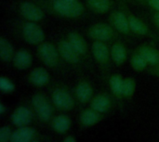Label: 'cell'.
I'll list each match as a JSON object with an SVG mask.
<instances>
[{
	"label": "cell",
	"instance_id": "ba28073f",
	"mask_svg": "<svg viewBox=\"0 0 159 142\" xmlns=\"http://www.w3.org/2000/svg\"><path fill=\"white\" fill-rule=\"evenodd\" d=\"M35 118V114L32 106L20 104L15 108L10 114V122L15 127L31 126Z\"/></svg>",
	"mask_w": 159,
	"mask_h": 142
},
{
	"label": "cell",
	"instance_id": "7402d4cb",
	"mask_svg": "<svg viewBox=\"0 0 159 142\" xmlns=\"http://www.w3.org/2000/svg\"><path fill=\"white\" fill-rule=\"evenodd\" d=\"M148 62L150 67L159 64V50L149 44H142L136 49Z\"/></svg>",
	"mask_w": 159,
	"mask_h": 142
},
{
	"label": "cell",
	"instance_id": "30bf717a",
	"mask_svg": "<svg viewBox=\"0 0 159 142\" xmlns=\"http://www.w3.org/2000/svg\"><path fill=\"white\" fill-rule=\"evenodd\" d=\"M106 115L101 113L91 107L83 109L78 115V126L80 130H85L90 127H93L105 119Z\"/></svg>",
	"mask_w": 159,
	"mask_h": 142
},
{
	"label": "cell",
	"instance_id": "4316f807",
	"mask_svg": "<svg viewBox=\"0 0 159 142\" xmlns=\"http://www.w3.org/2000/svg\"><path fill=\"white\" fill-rule=\"evenodd\" d=\"M136 91V80L130 76L124 78V86H123V94L124 99L126 100L130 101Z\"/></svg>",
	"mask_w": 159,
	"mask_h": 142
},
{
	"label": "cell",
	"instance_id": "ac0fdd59",
	"mask_svg": "<svg viewBox=\"0 0 159 142\" xmlns=\"http://www.w3.org/2000/svg\"><path fill=\"white\" fill-rule=\"evenodd\" d=\"M39 132L31 126L16 127L13 130L10 142H31L34 140L40 139Z\"/></svg>",
	"mask_w": 159,
	"mask_h": 142
},
{
	"label": "cell",
	"instance_id": "9a60e30c",
	"mask_svg": "<svg viewBox=\"0 0 159 142\" xmlns=\"http://www.w3.org/2000/svg\"><path fill=\"white\" fill-rule=\"evenodd\" d=\"M109 24H111L120 33H123L126 35L132 34L127 14L123 9L114 10L110 13Z\"/></svg>",
	"mask_w": 159,
	"mask_h": 142
},
{
	"label": "cell",
	"instance_id": "f546056e",
	"mask_svg": "<svg viewBox=\"0 0 159 142\" xmlns=\"http://www.w3.org/2000/svg\"><path fill=\"white\" fill-rule=\"evenodd\" d=\"M143 5H145L149 7L150 8L159 12V0H138Z\"/></svg>",
	"mask_w": 159,
	"mask_h": 142
},
{
	"label": "cell",
	"instance_id": "52a82bcc",
	"mask_svg": "<svg viewBox=\"0 0 159 142\" xmlns=\"http://www.w3.org/2000/svg\"><path fill=\"white\" fill-rule=\"evenodd\" d=\"M20 34L23 40L30 44L38 46L45 41V33L43 29L34 21H25L20 25Z\"/></svg>",
	"mask_w": 159,
	"mask_h": 142
},
{
	"label": "cell",
	"instance_id": "ffe728a7",
	"mask_svg": "<svg viewBox=\"0 0 159 142\" xmlns=\"http://www.w3.org/2000/svg\"><path fill=\"white\" fill-rule=\"evenodd\" d=\"M66 39L70 42L76 52L81 56V58H88L89 56V45L85 38L77 32L72 31L67 34Z\"/></svg>",
	"mask_w": 159,
	"mask_h": 142
},
{
	"label": "cell",
	"instance_id": "4fadbf2b",
	"mask_svg": "<svg viewBox=\"0 0 159 142\" xmlns=\"http://www.w3.org/2000/svg\"><path fill=\"white\" fill-rule=\"evenodd\" d=\"M115 101L116 100L112 96V94H109L107 92H100L97 95H94L89 103V107L106 115L114 109Z\"/></svg>",
	"mask_w": 159,
	"mask_h": 142
},
{
	"label": "cell",
	"instance_id": "8992f818",
	"mask_svg": "<svg viewBox=\"0 0 159 142\" xmlns=\"http://www.w3.org/2000/svg\"><path fill=\"white\" fill-rule=\"evenodd\" d=\"M37 56L42 63L50 69H56L61 64V55L57 46L49 43L43 42L37 46Z\"/></svg>",
	"mask_w": 159,
	"mask_h": 142
},
{
	"label": "cell",
	"instance_id": "5b68a950",
	"mask_svg": "<svg viewBox=\"0 0 159 142\" xmlns=\"http://www.w3.org/2000/svg\"><path fill=\"white\" fill-rule=\"evenodd\" d=\"M88 36L94 40L103 43L114 42L118 38V32L111 25L104 22L92 24L87 31Z\"/></svg>",
	"mask_w": 159,
	"mask_h": 142
},
{
	"label": "cell",
	"instance_id": "cb8c5ba5",
	"mask_svg": "<svg viewBox=\"0 0 159 142\" xmlns=\"http://www.w3.org/2000/svg\"><path fill=\"white\" fill-rule=\"evenodd\" d=\"M88 8L96 14H105L111 10L114 6L112 0H86Z\"/></svg>",
	"mask_w": 159,
	"mask_h": 142
},
{
	"label": "cell",
	"instance_id": "3957f363",
	"mask_svg": "<svg viewBox=\"0 0 159 142\" xmlns=\"http://www.w3.org/2000/svg\"><path fill=\"white\" fill-rule=\"evenodd\" d=\"M31 106L34 110L36 120L41 124L48 126L55 115L56 111L50 98L43 92H36L31 98Z\"/></svg>",
	"mask_w": 159,
	"mask_h": 142
},
{
	"label": "cell",
	"instance_id": "e575fe53",
	"mask_svg": "<svg viewBox=\"0 0 159 142\" xmlns=\"http://www.w3.org/2000/svg\"><path fill=\"white\" fill-rule=\"evenodd\" d=\"M31 142H41L40 141V139H37V140H33V141Z\"/></svg>",
	"mask_w": 159,
	"mask_h": 142
},
{
	"label": "cell",
	"instance_id": "603a6c76",
	"mask_svg": "<svg viewBox=\"0 0 159 142\" xmlns=\"http://www.w3.org/2000/svg\"><path fill=\"white\" fill-rule=\"evenodd\" d=\"M111 58L116 66H122L128 59V50L125 45L120 41H116L110 48Z\"/></svg>",
	"mask_w": 159,
	"mask_h": 142
},
{
	"label": "cell",
	"instance_id": "1f68e13d",
	"mask_svg": "<svg viewBox=\"0 0 159 142\" xmlns=\"http://www.w3.org/2000/svg\"><path fill=\"white\" fill-rule=\"evenodd\" d=\"M61 142H77L76 139L73 136V135H67Z\"/></svg>",
	"mask_w": 159,
	"mask_h": 142
},
{
	"label": "cell",
	"instance_id": "44dd1931",
	"mask_svg": "<svg viewBox=\"0 0 159 142\" xmlns=\"http://www.w3.org/2000/svg\"><path fill=\"white\" fill-rule=\"evenodd\" d=\"M33 64V56L30 51L25 48H20L16 51L12 60V65L19 71L29 69Z\"/></svg>",
	"mask_w": 159,
	"mask_h": 142
},
{
	"label": "cell",
	"instance_id": "6da1fadb",
	"mask_svg": "<svg viewBox=\"0 0 159 142\" xmlns=\"http://www.w3.org/2000/svg\"><path fill=\"white\" fill-rule=\"evenodd\" d=\"M36 3L48 12L67 19H77L85 12L84 5L78 0H38Z\"/></svg>",
	"mask_w": 159,
	"mask_h": 142
},
{
	"label": "cell",
	"instance_id": "83f0119b",
	"mask_svg": "<svg viewBox=\"0 0 159 142\" xmlns=\"http://www.w3.org/2000/svg\"><path fill=\"white\" fill-rule=\"evenodd\" d=\"M0 89L4 94H11L15 91L16 87L9 78L2 76L0 78Z\"/></svg>",
	"mask_w": 159,
	"mask_h": 142
},
{
	"label": "cell",
	"instance_id": "5bb4252c",
	"mask_svg": "<svg viewBox=\"0 0 159 142\" xmlns=\"http://www.w3.org/2000/svg\"><path fill=\"white\" fill-rule=\"evenodd\" d=\"M57 47L61 59L65 62L75 67H78L80 65L82 58L67 39H61L57 44Z\"/></svg>",
	"mask_w": 159,
	"mask_h": 142
},
{
	"label": "cell",
	"instance_id": "484cf974",
	"mask_svg": "<svg viewBox=\"0 0 159 142\" xmlns=\"http://www.w3.org/2000/svg\"><path fill=\"white\" fill-rule=\"evenodd\" d=\"M129 64L131 66V68L135 71V72H143L144 70H146L149 66L148 62L146 61V60L136 50L132 53L130 60H129Z\"/></svg>",
	"mask_w": 159,
	"mask_h": 142
},
{
	"label": "cell",
	"instance_id": "2e32d148",
	"mask_svg": "<svg viewBox=\"0 0 159 142\" xmlns=\"http://www.w3.org/2000/svg\"><path fill=\"white\" fill-rule=\"evenodd\" d=\"M108 86L112 96L115 98L116 101L118 103L121 110L124 107V94H123V86H124V77L120 73L111 74L108 78Z\"/></svg>",
	"mask_w": 159,
	"mask_h": 142
},
{
	"label": "cell",
	"instance_id": "d590c367",
	"mask_svg": "<svg viewBox=\"0 0 159 142\" xmlns=\"http://www.w3.org/2000/svg\"><path fill=\"white\" fill-rule=\"evenodd\" d=\"M67 1H76V0H67Z\"/></svg>",
	"mask_w": 159,
	"mask_h": 142
},
{
	"label": "cell",
	"instance_id": "4dcf8cb0",
	"mask_svg": "<svg viewBox=\"0 0 159 142\" xmlns=\"http://www.w3.org/2000/svg\"><path fill=\"white\" fill-rule=\"evenodd\" d=\"M147 73L151 75L157 76L159 78V64L157 66L149 67V69H147Z\"/></svg>",
	"mask_w": 159,
	"mask_h": 142
},
{
	"label": "cell",
	"instance_id": "277c9868",
	"mask_svg": "<svg viewBox=\"0 0 159 142\" xmlns=\"http://www.w3.org/2000/svg\"><path fill=\"white\" fill-rule=\"evenodd\" d=\"M91 53L94 60L97 62L101 69L103 78L108 81L109 78V69L111 64V52L106 43L94 41L91 45Z\"/></svg>",
	"mask_w": 159,
	"mask_h": 142
},
{
	"label": "cell",
	"instance_id": "d6986e66",
	"mask_svg": "<svg viewBox=\"0 0 159 142\" xmlns=\"http://www.w3.org/2000/svg\"><path fill=\"white\" fill-rule=\"evenodd\" d=\"M27 81L30 85L35 87H44L50 83V74L47 69L43 67H36L28 74Z\"/></svg>",
	"mask_w": 159,
	"mask_h": 142
},
{
	"label": "cell",
	"instance_id": "9c48e42d",
	"mask_svg": "<svg viewBox=\"0 0 159 142\" xmlns=\"http://www.w3.org/2000/svg\"><path fill=\"white\" fill-rule=\"evenodd\" d=\"M119 3L121 4L122 9L127 14L129 23V27H130V30H131L132 33L137 34V35H142V36H147V37L156 39L155 33L151 31V29L148 27V25L145 22H143L140 18H138L136 15L132 14L129 11V9L128 8V7L126 6L124 1H121Z\"/></svg>",
	"mask_w": 159,
	"mask_h": 142
},
{
	"label": "cell",
	"instance_id": "d6a6232c",
	"mask_svg": "<svg viewBox=\"0 0 159 142\" xmlns=\"http://www.w3.org/2000/svg\"><path fill=\"white\" fill-rule=\"evenodd\" d=\"M153 21H154V23L156 24V26L159 28V12H157L156 11V13L154 14V16H153Z\"/></svg>",
	"mask_w": 159,
	"mask_h": 142
},
{
	"label": "cell",
	"instance_id": "d4e9b609",
	"mask_svg": "<svg viewBox=\"0 0 159 142\" xmlns=\"http://www.w3.org/2000/svg\"><path fill=\"white\" fill-rule=\"evenodd\" d=\"M12 44L4 36L0 37V58L4 62H12L15 55Z\"/></svg>",
	"mask_w": 159,
	"mask_h": 142
},
{
	"label": "cell",
	"instance_id": "7a4b0ae2",
	"mask_svg": "<svg viewBox=\"0 0 159 142\" xmlns=\"http://www.w3.org/2000/svg\"><path fill=\"white\" fill-rule=\"evenodd\" d=\"M49 98L52 101L56 111L59 112H71L76 105V100L74 92L62 83H54L49 87Z\"/></svg>",
	"mask_w": 159,
	"mask_h": 142
},
{
	"label": "cell",
	"instance_id": "e0dca14e",
	"mask_svg": "<svg viewBox=\"0 0 159 142\" xmlns=\"http://www.w3.org/2000/svg\"><path fill=\"white\" fill-rule=\"evenodd\" d=\"M73 121L71 117L64 113L55 114L51 119L48 126L58 135H66L72 128Z\"/></svg>",
	"mask_w": 159,
	"mask_h": 142
},
{
	"label": "cell",
	"instance_id": "7c38bea8",
	"mask_svg": "<svg viewBox=\"0 0 159 142\" xmlns=\"http://www.w3.org/2000/svg\"><path fill=\"white\" fill-rule=\"evenodd\" d=\"M19 12L20 16L28 20L37 22L44 19L45 13L44 9L34 2L31 1H22L19 5Z\"/></svg>",
	"mask_w": 159,
	"mask_h": 142
},
{
	"label": "cell",
	"instance_id": "8fae6325",
	"mask_svg": "<svg viewBox=\"0 0 159 142\" xmlns=\"http://www.w3.org/2000/svg\"><path fill=\"white\" fill-rule=\"evenodd\" d=\"M73 92L76 103L79 105H87L90 103L94 97V87L87 79H80L76 83Z\"/></svg>",
	"mask_w": 159,
	"mask_h": 142
},
{
	"label": "cell",
	"instance_id": "f1b7e54d",
	"mask_svg": "<svg viewBox=\"0 0 159 142\" xmlns=\"http://www.w3.org/2000/svg\"><path fill=\"white\" fill-rule=\"evenodd\" d=\"M13 130L14 129L8 125L3 126L0 128V142H10Z\"/></svg>",
	"mask_w": 159,
	"mask_h": 142
},
{
	"label": "cell",
	"instance_id": "836d02e7",
	"mask_svg": "<svg viewBox=\"0 0 159 142\" xmlns=\"http://www.w3.org/2000/svg\"><path fill=\"white\" fill-rule=\"evenodd\" d=\"M7 107L3 102H1L0 103V113H1V115H5L7 113Z\"/></svg>",
	"mask_w": 159,
	"mask_h": 142
}]
</instances>
